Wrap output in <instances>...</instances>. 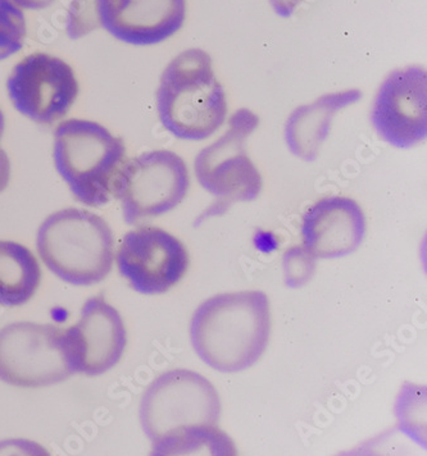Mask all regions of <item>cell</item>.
Here are the masks:
<instances>
[{"instance_id": "obj_1", "label": "cell", "mask_w": 427, "mask_h": 456, "mask_svg": "<svg viewBox=\"0 0 427 456\" xmlns=\"http://www.w3.org/2000/svg\"><path fill=\"white\" fill-rule=\"evenodd\" d=\"M219 415L215 386L186 370L158 377L140 404V422L158 456L236 454L233 441L218 429Z\"/></svg>"}, {"instance_id": "obj_2", "label": "cell", "mask_w": 427, "mask_h": 456, "mask_svg": "<svg viewBox=\"0 0 427 456\" xmlns=\"http://www.w3.org/2000/svg\"><path fill=\"white\" fill-rule=\"evenodd\" d=\"M270 327L265 292H233L210 297L199 306L190 324V338L199 358L213 370L242 372L265 353Z\"/></svg>"}, {"instance_id": "obj_3", "label": "cell", "mask_w": 427, "mask_h": 456, "mask_svg": "<svg viewBox=\"0 0 427 456\" xmlns=\"http://www.w3.org/2000/svg\"><path fill=\"white\" fill-rule=\"evenodd\" d=\"M156 102L160 124L185 142H203L215 135L229 112L212 58L201 49L184 51L168 63L160 76Z\"/></svg>"}, {"instance_id": "obj_4", "label": "cell", "mask_w": 427, "mask_h": 456, "mask_svg": "<svg viewBox=\"0 0 427 456\" xmlns=\"http://www.w3.org/2000/svg\"><path fill=\"white\" fill-rule=\"evenodd\" d=\"M48 270L75 286H92L111 273L115 262L112 228L95 213L67 208L53 213L37 236Z\"/></svg>"}, {"instance_id": "obj_5", "label": "cell", "mask_w": 427, "mask_h": 456, "mask_svg": "<svg viewBox=\"0 0 427 456\" xmlns=\"http://www.w3.org/2000/svg\"><path fill=\"white\" fill-rule=\"evenodd\" d=\"M53 159L73 197L85 206L99 208L113 197L126 146L98 122L67 119L55 128Z\"/></svg>"}, {"instance_id": "obj_6", "label": "cell", "mask_w": 427, "mask_h": 456, "mask_svg": "<svg viewBox=\"0 0 427 456\" xmlns=\"http://www.w3.org/2000/svg\"><path fill=\"white\" fill-rule=\"evenodd\" d=\"M189 169L183 158L171 151H152L125 160L113 185L127 224L171 212L185 199Z\"/></svg>"}, {"instance_id": "obj_7", "label": "cell", "mask_w": 427, "mask_h": 456, "mask_svg": "<svg viewBox=\"0 0 427 456\" xmlns=\"http://www.w3.org/2000/svg\"><path fill=\"white\" fill-rule=\"evenodd\" d=\"M259 125L256 113L238 110L230 117L229 128L224 135L195 157L199 185L213 197L233 203L256 200L261 194V174L245 151V142Z\"/></svg>"}, {"instance_id": "obj_8", "label": "cell", "mask_w": 427, "mask_h": 456, "mask_svg": "<svg viewBox=\"0 0 427 456\" xmlns=\"http://www.w3.org/2000/svg\"><path fill=\"white\" fill-rule=\"evenodd\" d=\"M72 374L60 327L16 322L0 330V381L39 388L66 381Z\"/></svg>"}, {"instance_id": "obj_9", "label": "cell", "mask_w": 427, "mask_h": 456, "mask_svg": "<svg viewBox=\"0 0 427 456\" xmlns=\"http://www.w3.org/2000/svg\"><path fill=\"white\" fill-rule=\"evenodd\" d=\"M7 92L22 116L37 124L52 125L70 112L80 86L69 63L48 53H34L12 69Z\"/></svg>"}, {"instance_id": "obj_10", "label": "cell", "mask_w": 427, "mask_h": 456, "mask_svg": "<svg viewBox=\"0 0 427 456\" xmlns=\"http://www.w3.org/2000/svg\"><path fill=\"white\" fill-rule=\"evenodd\" d=\"M189 256L180 240L158 227L126 233L117 253V267L134 290L144 295L168 291L183 279Z\"/></svg>"}, {"instance_id": "obj_11", "label": "cell", "mask_w": 427, "mask_h": 456, "mask_svg": "<svg viewBox=\"0 0 427 456\" xmlns=\"http://www.w3.org/2000/svg\"><path fill=\"white\" fill-rule=\"evenodd\" d=\"M371 122L386 144L409 149L427 135V75L423 67L391 72L380 86Z\"/></svg>"}, {"instance_id": "obj_12", "label": "cell", "mask_w": 427, "mask_h": 456, "mask_svg": "<svg viewBox=\"0 0 427 456\" xmlns=\"http://www.w3.org/2000/svg\"><path fill=\"white\" fill-rule=\"evenodd\" d=\"M64 352L73 373L99 376L119 364L127 345L121 314L104 297H90L81 317L63 332Z\"/></svg>"}, {"instance_id": "obj_13", "label": "cell", "mask_w": 427, "mask_h": 456, "mask_svg": "<svg viewBox=\"0 0 427 456\" xmlns=\"http://www.w3.org/2000/svg\"><path fill=\"white\" fill-rule=\"evenodd\" d=\"M93 14L119 42L156 45L183 28L186 0H93Z\"/></svg>"}, {"instance_id": "obj_14", "label": "cell", "mask_w": 427, "mask_h": 456, "mask_svg": "<svg viewBox=\"0 0 427 456\" xmlns=\"http://www.w3.org/2000/svg\"><path fill=\"white\" fill-rule=\"evenodd\" d=\"M364 210L353 199L324 198L309 208L302 222L304 249L315 258H343L361 247Z\"/></svg>"}, {"instance_id": "obj_15", "label": "cell", "mask_w": 427, "mask_h": 456, "mask_svg": "<svg viewBox=\"0 0 427 456\" xmlns=\"http://www.w3.org/2000/svg\"><path fill=\"white\" fill-rule=\"evenodd\" d=\"M362 98L359 90L324 94L313 103L298 107L285 125V142L292 156L312 162L332 131L333 118Z\"/></svg>"}, {"instance_id": "obj_16", "label": "cell", "mask_w": 427, "mask_h": 456, "mask_svg": "<svg viewBox=\"0 0 427 456\" xmlns=\"http://www.w3.org/2000/svg\"><path fill=\"white\" fill-rule=\"evenodd\" d=\"M42 281V270L25 245L0 241V305L13 308L34 297Z\"/></svg>"}, {"instance_id": "obj_17", "label": "cell", "mask_w": 427, "mask_h": 456, "mask_svg": "<svg viewBox=\"0 0 427 456\" xmlns=\"http://www.w3.org/2000/svg\"><path fill=\"white\" fill-rule=\"evenodd\" d=\"M28 26L25 14L12 0H0V61L21 51Z\"/></svg>"}, {"instance_id": "obj_18", "label": "cell", "mask_w": 427, "mask_h": 456, "mask_svg": "<svg viewBox=\"0 0 427 456\" xmlns=\"http://www.w3.org/2000/svg\"><path fill=\"white\" fill-rule=\"evenodd\" d=\"M315 256L304 248H292L283 258L286 283L292 288L302 286L311 279L315 270Z\"/></svg>"}, {"instance_id": "obj_19", "label": "cell", "mask_w": 427, "mask_h": 456, "mask_svg": "<svg viewBox=\"0 0 427 456\" xmlns=\"http://www.w3.org/2000/svg\"><path fill=\"white\" fill-rule=\"evenodd\" d=\"M302 0H270L271 7L274 8L275 13L283 19H289L300 7Z\"/></svg>"}, {"instance_id": "obj_20", "label": "cell", "mask_w": 427, "mask_h": 456, "mask_svg": "<svg viewBox=\"0 0 427 456\" xmlns=\"http://www.w3.org/2000/svg\"><path fill=\"white\" fill-rule=\"evenodd\" d=\"M11 180V160L8 154L0 149V192L7 189Z\"/></svg>"}, {"instance_id": "obj_21", "label": "cell", "mask_w": 427, "mask_h": 456, "mask_svg": "<svg viewBox=\"0 0 427 456\" xmlns=\"http://www.w3.org/2000/svg\"><path fill=\"white\" fill-rule=\"evenodd\" d=\"M12 2L25 10L40 11L48 8L54 3V0H12Z\"/></svg>"}, {"instance_id": "obj_22", "label": "cell", "mask_w": 427, "mask_h": 456, "mask_svg": "<svg viewBox=\"0 0 427 456\" xmlns=\"http://www.w3.org/2000/svg\"><path fill=\"white\" fill-rule=\"evenodd\" d=\"M4 128H5L4 113H3V110H0V142H2L3 134H4Z\"/></svg>"}]
</instances>
